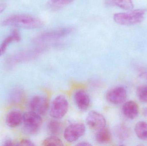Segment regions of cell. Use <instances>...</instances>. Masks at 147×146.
I'll return each instance as SVG.
<instances>
[{"label":"cell","instance_id":"obj_6","mask_svg":"<svg viewBox=\"0 0 147 146\" xmlns=\"http://www.w3.org/2000/svg\"><path fill=\"white\" fill-rule=\"evenodd\" d=\"M86 132L85 126L81 123H74L69 126L64 133L65 139L68 142H75L84 135Z\"/></svg>","mask_w":147,"mask_h":146},{"label":"cell","instance_id":"obj_16","mask_svg":"<svg viewBox=\"0 0 147 146\" xmlns=\"http://www.w3.org/2000/svg\"><path fill=\"white\" fill-rule=\"evenodd\" d=\"M74 0H49L48 3L49 7L52 10H58L65 7Z\"/></svg>","mask_w":147,"mask_h":146},{"label":"cell","instance_id":"obj_11","mask_svg":"<svg viewBox=\"0 0 147 146\" xmlns=\"http://www.w3.org/2000/svg\"><path fill=\"white\" fill-rule=\"evenodd\" d=\"M122 111L123 115L130 120L136 119L140 113L139 105L137 103L132 100L124 103L122 108Z\"/></svg>","mask_w":147,"mask_h":146},{"label":"cell","instance_id":"obj_3","mask_svg":"<svg viewBox=\"0 0 147 146\" xmlns=\"http://www.w3.org/2000/svg\"><path fill=\"white\" fill-rule=\"evenodd\" d=\"M24 131L27 133L34 135L38 132L43 123L41 115L32 111L23 115Z\"/></svg>","mask_w":147,"mask_h":146},{"label":"cell","instance_id":"obj_12","mask_svg":"<svg viewBox=\"0 0 147 146\" xmlns=\"http://www.w3.org/2000/svg\"><path fill=\"white\" fill-rule=\"evenodd\" d=\"M23 115L18 111H13L7 115L6 123L9 127L14 128L23 122Z\"/></svg>","mask_w":147,"mask_h":146},{"label":"cell","instance_id":"obj_4","mask_svg":"<svg viewBox=\"0 0 147 146\" xmlns=\"http://www.w3.org/2000/svg\"><path fill=\"white\" fill-rule=\"evenodd\" d=\"M73 31V28L66 27L44 32L35 37L34 41L41 43L58 40L71 34Z\"/></svg>","mask_w":147,"mask_h":146},{"label":"cell","instance_id":"obj_5","mask_svg":"<svg viewBox=\"0 0 147 146\" xmlns=\"http://www.w3.org/2000/svg\"><path fill=\"white\" fill-rule=\"evenodd\" d=\"M69 109V103L66 97L59 95L54 99L50 107L51 117L55 119H59L65 116Z\"/></svg>","mask_w":147,"mask_h":146},{"label":"cell","instance_id":"obj_1","mask_svg":"<svg viewBox=\"0 0 147 146\" xmlns=\"http://www.w3.org/2000/svg\"><path fill=\"white\" fill-rule=\"evenodd\" d=\"M3 26H13L24 28H37L43 26V21L38 18L25 14L9 15L2 21Z\"/></svg>","mask_w":147,"mask_h":146},{"label":"cell","instance_id":"obj_23","mask_svg":"<svg viewBox=\"0 0 147 146\" xmlns=\"http://www.w3.org/2000/svg\"><path fill=\"white\" fill-rule=\"evenodd\" d=\"M11 36L13 39V41L20 42L21 39V37L20 32L17 29H15L13 30Z\"/></svg>","mask_w":147,"mask_h":146},{"label":"cell","instance_id":"obj_15","mask_svg":"<svg viewBox=\"0 0 147 146\" xmlns=\"http://www.w3.org/2000/svg\"><path fill=\"white\" fill-rule=\"evenodd\" d=\"M135 133L138 138L147 141V122L144 121L138 122L134 127Z\"/></svg>","mask_w":147,"mask_h":146},{"label":"cell","instance_id":"obj_20","mask_svg":"<svg viewBox=\"0 0 147 146\" xmlns=\"http://www.w3.org/2000/svg\"><path fill=\"white\" fill-rule=\"evenodd\" d=\"M116 133L117 137L121 140L126 139L129 136V131L127 128L123 126L117 128Z\"/></svg>","mask_w":147,"mask_h":146},{"label":"cell","instance_id":"obj_29","mask_svg":"<svg viewBox=\"0 0 147 146\" xmlns=\"http://www.w3.org/2000/svg\"><path fill=\"white\" fill-rule=\"evenodd\" d=\"M2 54H3V53L1 49V48H0V56H1Z\"/></svg>","mask_w":147,"mask_h":146},{"label":"cell","instance_id":"obj_28","mask_svg":"<svg viewBox=\"0 0 147 146\" xmlns=\"http://www.w3.org/2000/svg\"><path fill=\"white\" fill-rule=\"evenodd\" d=\"M142 115L145 117H147V107L143 108L142 111Z\"/></svg>","mask_w":147,"mask_h":146},{"label":"cell","instance_id":"obj_24","mask_svg":"<svg viewBox=\"0 0 147 146\" xmlns=\"http://www.w3.org/2000/svg\"><path fill=\"white\" fill-rule=\"evenodd\" d=\"M16 145L22 146H34L35 145L31 141L26 139H24L20 141Z\"/></svg>","mask_w":147,"mask_h":146},{"label":"cell","instance_id":"obj_26","mask_svg":"<svg viewBox=\"0 0 147 146\" xmlns=\"http://www.w3.org/2000/svg\"><path fill=\"white\" fill-rule=\"evenodd\" d=\"M7 7V5L5 3H0V14L4 11Z\"/></svg>","mask_w":147,"mask_h":146},{"label":"cell","instance_id":"obj_17","mask_svg":"<svg viewBox=\"0 0 147 146\" xmlns=\"http://www.w3.org/2000/svg\"><path fill=\"white\" fill-rule=\"evenodd\" d=\"M47 128L51 134L56 136L61 132L62 128V123L57 120H52L48 123Z\"/></svg>","mask_w":147,"mask_h":146},{"label":"cell","instance_id":"obj_22","mask_svg":"<svg viewBox=\"0 0 147 146\" xmlns=\"http://www.w3.org/2000/svg\"><path fill=\"white\" fill-rule=\"evenodd\" d=\"M13 41V37H12L11 35L9 36V37L6 38L3 40V42H2L1 45V47H0L3 54L5 52V51H6L7 47L9 45L10 43H12Z\"/></svg>","mask_w":147,"mask_h":146},{"label":"cell","instance_id":"obj_21","mask_svg":"<svg viewBox=\"0 0 147 146\" xmlns=\"http://www.w3.org/2000/svg\"><path fill=\"white\" fill-rule=\"evenodd\" d=\"M22 93L19 89L14 90L10 95V101L13 103H18L21 100Z\"/></svg>","mask_w":147,"mask_h":146},{"label":"cell","instance_id":"obj_8","mask_svg":"<svg viewBox=\"0 0 147 146\" xmlns=\"http://www.w3.org/2000/svg\"><path fill=\"white\" fill-rule=\"evenodd\" d=\"M48 99L45 97L35 96L30 100L29 107L31 111L37 113L40 115H44L47 112L49 108Z\"/></svg>","mask_w":147,"mask_h":146},{"label":"cell","instance_id":"obj_27","mask_svg":"<svg viewBox=\"0 0 147 146\" xmlns=\"http://www.w3.org/2000/svg\"><path fill=\"white\" fill-rule=\"evenodd\" d=\"M91 145H92L90 144L87 142H81L79 143L77 145V146H90Z\"/></svg>","mask_w":147,"mask_h":146},{"label":"cell","instance_id":"obj_25","mask_svg":"<svg viewBox=\"0 0 147 146\" xmlns=\"http://www.w3.org/2000/svg\"><path fill=\"white\" fill-rule=\"evenodd\" d=\"M3 145L4 146H13L16 145H15L14 142H13L12 141L10 140H7L5 141V142H4V144Z\"/></svg>","mask_w":147,"mask_h":146},{"label":"cell","instance_id":"obj_13","mask_svg":"<svg viewBox=\"0 0 147 146\" xmlns=\"http://www.w3.org/2000/svg\"><path fill=\"white\" fill-rule=\"evenodd\" d=\"M105 3L109 7H117L125 10L134 8L132 0H105Z\"/></svg>","mask_w":147,"mask_h":146},{"label":"cell","instance_id":"obj_2","mask_svg":"<svg viewBox=\"0 0 147 146\" xmlns=\"http://www.w3.org/2000/svg\"><path fill=\"white\" fill-rule=\"evenodd\" d=\"M146 12V9H140L126 13H117L113 15V19L115 22L119 25H133L143 21Z\"/></svg>","mask_w":147,"mask_h":146},{"label":"cell","instance_id":"obj_19","mask_svg":"<svg viewBox=\"0 0 147 146\" xmlns=\"http://www.w3.org/2000/svg\"><path fill=\"white\" fill-rule=\"evenodd\" d=\"M136 94L140 101L147 103V85H142L137 88Z\"/></svg>","mask_w":147,"mask_h":146},{"label":"cell","instance_id":"obj_9","mask_svg":"<svg viewBox=\"0 0 147 146\" xmlns=\"http://www.w3.org/2000/svg\"><path fill=\"white\" fill-rule=\"evenodd\" d=\"M86 122L90 128L96 131L105 127L106 125V120L104 117L95 111H90L88 114Z\"/></svg>","mask_w":147,"mask_h":146},{"label":"cell","instance_id":"obj_10","mask_svg":"<svg viewBox=\"0 0 147 146\" xmlns=\"http://www.w3.org/2000/svg\"><path fill=\"white\" fill-rule=\"evenodd\" d=\"M74 99L77 106L80 110H86L90 105V96L85 90L77 91L74 94Z\"/></svg>","mask_w":147,"mask_h":146},{"label":"cell","instance_id":"obj_14","mask_svg":"<svg viewBox=\"0 0 147 146\" xmlns=\"http://www.w3.org/2000/svg\"><path fill=\"white\" fill-rule=\"evenodd\" d=\"M97 142L100 144H107L111 140V134L110 130L106 127L96 131L95 136Z\"/></svg>","mask_w":147,"mask_h":146},{"label":"cell","instance_id":"obj_18","mask_svg":"<svg viewBox=\"0 0 147 146\" xmlns=\"http://www.w3.org/2000/svg\"><path fill=\"white\" fill-rule=\"evenodd\" d=\"M42 145L44 146H63V141L59 138L53 135L52 136L48 137L44 140L42 142Z\"/></svg>","mask_w":147,"mask_h":146},{"label":"cell","instance_id":"obj_7","mask_svg":"<svg viewBox=\"0 0 147 146\" xmlns=\"http://www.w3.org/2000/svg\"><path fill=\"white\" fill-rule=\"evenodd\" d=\"M127 97V90L123 87L117 86L107 92L106 99L111 103L119 105L125 103Z\"/></svg>","mask_w":147,"mask_h":146}]
</instances>
